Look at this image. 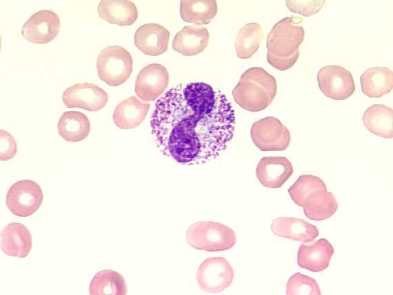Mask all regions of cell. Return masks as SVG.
<instances>
[{
  "mask_svg": "<svg viewBox=\"0 0 393 295\" xmlns=\"http://www.w3.org/2000/svg\"><path fill=\"white\" fill-rule=\"evenodd\" d=\"M362 92L370 98H379L393 88V72L387 67L367 68L360 77Z\"/></svg>",
  "mask_w": 393,
  "mask_h": 295,
  "instance_id": "44dd1931",
  "label": "cell"
},
{
  "mask_svg": "<svg viewBox=\"0 0 393 295\" xmlns=\"http://www.w3.org/2000/svg\"><path fill=\"white\" fill-rule=\"evenodd\" d=\"M250 136L261 151H283L288 148L291 140L287 127L274 116L255 121L250 129Z\"/></svg>",
  "mask_w": 393,
  "mask_h": 295,
  "instance_id": "8992f818",
  "label": "cell"
},
{
  "mask_svg": "<svg viewBox=\"0 0 393 295\" xmlns=\"http://www.w3.org/2000/svg\"><path fill=\"white\" fill-rule=\"evenodd\" d=\"M334 253L332 245L325 238H320L312 244L303 243L297 252L299 267L312 272L326 269Z\"/></svg>",
  "mask_w": 393,
  "mask_h": 295,
  "instance_id": "9a60e30c",
  "label": "cell"
},
{
  "mask_svg": "<svg viewBox=\"0 0 393 295\" xmlns=\"http://www.w3.org/2000/svg\"><path fill=\"white\" fill-rule=\"evenodd\" d=\"M317 81L323 94L334 100L348 99L355 91L352 73L339 65L322 67L317 73Z\"/></svg>",
  "mask_w": 393,
  "mask_h": 295,
  "instance_id": "9c48e42d",
  "label": "cell"
},
{
  "mask_svg": "<svg viewBox=\"0 0 393 295\" xmlns=\"http://www.w3.org/2000/svg\"><path fill=\"white\" fill-rule=\"evenodd\" d=\"M325 1H285L290 11L305 17L318 13L323 7Z\"/></svg>",
  "mask_w": 393,
  "mask_h": 295,
  "instance_id": "f546056e",
  "label": "cell"
},
{
  "mask_svg": "<svg viewBox=\"0 0 393 295\" xmlns=\"http://www.w3.org/2000/svg\"><path fill=\"white\" fill-rule=\"evenodd\" d=\"M285 294L288 295H321V292L315 279L297 272L288 281Z\"/></svg>",
  "mask_w": 393,
  "mask_h": 295,
  "instance_id": "f1b7e54d",
  "label": "cell"
},
{
  "mask_svg": "<svg viewBox=\"0 0 393 295\" xmlns=\"http://www.w3.org/2000/svg\"><path fill=\"white\" fill-rule=\"evenodd\" d=\"M62 99L67 108L97 112L106 105L108 96L105 91L97 85L84 82L68 87L63 92Z\"/></svg>",
  "mask_w": 393,
  "mask_h": 295,
  "instance_id": "8fae6325",
  "label": "cell"
},
{
  "mask_svg": "<svg viewBox=\"0 0 393 295\" xmlns=\"http://www.w3.org/2000/svg\"><path fill=\"white\" fill-rule=\"evenodd\" d=\"M60 27V19L56 12L52 10H41L24 23L21 34L30 43H48L57 36Z\"/></svg>",
  "mask_w": 393,
  "mask_h": 295,
  "instance_id": "30bf717a",
  "label": "cell"
},
{
  "mask_svg": "<svg viewBox=\"0 0 393 295\" xmlns=\"http://www.w3.org/2000/svg\"><path fill=\"white\" fill-rule=\"evenodd\" d=\"M364 126L372 134L384 138L393 137V110L383 104H374L364 112Z\"/></svg>",
  "mask_w": 393,
  "mask_h": 295,
  "instance_id": "cb8c5ba5",
  "label": "cell"
},
{
  "mask_svg": "<svg viewBox=\"0 0 393 295\" xmlns=\"http://www.w3.org/2000/svg\"><path fill=\"white\" fill-rule=\"evenodd\" d=\"M270 227L276 236L299 242L313 241L319 233L314 225L295 217L276 218Z\"/></svg>",
  "mask_w": 393,
  "mask_h": 295,
  "instance_id": "e0dca14e",
  "label": "cell"
},
{
  "mask_svg": "<svg viewBox=\"0 0 393 295\" xmlns=\"http://www.w3.org/2000/svg\"><path fill=\"white\" fill-rule=\"evenodd\" d=\"M299 17H287L276 23L267 37V61L275 69L285 71L299 59V46L305 38V30Z\"/></svg>",
  "mask_w": 393,
  "mask_h": 295,
  "instance_id": "7a4b0ae2",
  "label": "cell"
},
{
  "mask_svg": "<svg viewBox=\"0 0 393 295\" xmlns=\"http://www.w3.org/2000/svg\"><path fill=\"white\" fill-rule=\"evenodd\" d=\"M235 112L221 91L202 81L179 84L155 103L151 133L165 156L182 165L218 157L233 139Z\"/></svg>",
  "mask_w": 393,
  "mask_h": 295,
  "instance_id": "6da1fadb",
  "label": "cell"
},
{
  "mask_svg": "<svg viewBox=\"0 0 393 295\" xmlns=\"http://www.w3.org/2000/svg\"><path fill=\"white\" fill-rule=\"evenodd\" d=\"M234 276L233 268L223 257H211L204 260L196 274L200 288L211 294L219 293L228 288Z\"/></svg>",
  "mask_w": 393,
  "mask_h": 295,
  "instance_id": "ba28073f",
  "label": "cell"
},
{
  "mask_svg": "<svg viewBox=\"0 0 393 295\" xmlns=\"http://www.w3.org/2000/svg\"><path fill=\"white\" fill-rule=\"evenodd\" d=\"M319 190H327L324 181L316 176L303 174L299 176L288 192L293 202L301 207L307 196Z\"/></svg>",
  "mask_w": 393,
  "mask_h": 295,
  "instance_id": "83f0119b",
  "label": "cell"
},
{
  "mask_svg": "<svg viewBox=\"0 0 393 295\" xmlns=\"http://www.w3.org/2000/svg\"><path fill=\"white\" fill-rule=\"evenodd\" d=\"M32 246V235L28 229L20 223H9L1 232V248L8 256L25 258Z\"/></svg>",
  "mask_w": 393,
  "mask_h": 295,
  "instance_id": "2e32d148",
  "label": "cell"
},
{
  "mask_svg": "<svg viewBox=\"0 0 393 295\" xmlns=\"http://www.w3.org/2000/svg\"><path fill=\"white\" fill-rule=\"evenodd\" d=\"M43 199L39 185L32 180H20L9 188L6 203L9 210L14 215L27 217L34 214L40 207Z\"/></svg>",
  "mask_w": 393,
  "mask_h": 295,
  "instance_id": "52a82bcc",
  "label": "cell"
},
{
  "mask_svg": "<svg viewBox=\"0 0 393 295\" xmlns=\"http://www.w3.org/2000/svg\"><path fill=\"white\" fill-rule=\"evenodd\" d=\"M293 166L285 156H264L257 164L256 176L263 186L279 188L292 175Z\"/></svg>",
  "mask_w": 393,
  "mask_h": 295,
  "instance_id": "4fadbf2b",
  "label": "cell"
},
{
  "mask_svg": "<svg viewBox=\"0 0 393 295\" xmlns=\"http://www.w3.org/2000/svg\"><path fill=\"white\" fill-rule=\"evenodd\" d=\"M99 79L110 86H119L126 81L133 70V59L130 52L117 45L103 49L97 60Z\"/></svg>",
  "mask_w": 393,
  "mask_h": 295,
  "instance_id": "5b68a950",
  "label": "cell"
},
{
  "mask_svg": "<svg viewBox=\"0 0 393 295\" xmlns=\"http://www.w3.org/2000/svg\"><path fill=\"white\" fill-rule=\"evenodd\" d=\"M209 32L205 27L185 26L174 36L172 46L184 56H194L202 52L209 42Z\"/></svg>",
  "mask_w": 393,
  "mask_h": 295,
  "instance_id": "ac0fdd59",
  "label": "cell"
},
{
  "mask_svg": "<svg viewBox=\"0 0 393 295\" xmlns=\"http://www.w3.org/2000/svg\"><path fill=\"white\" fill-rule=\"evenodd\" d=\"M128 288L123 277L112 269L98 272L92 278L90 286V295H125Z\"/></svg>",
  "mask_w": 393,
  "mask_h": 295,
  "instance_id": "484cf974",
  "label": "cell"
},
{
  "mask_svg": "<svg viewBox=\"0 0 393 295\" xmlns=\"http://www.w3.org/2000/svg\"><path fill=\"white\" fill-rule=\"evenodd\" d=\"M170 32L164 26L157 23H145L135 32L134 43L143 54L159 56L167 51Z\"/></svg>",
  "mask_w": 393,
  "mask_h": 295,
  "instance_id": "5bb4252c",
  "label": "cell"
},
{
  "mask_svg": "<svg viewBox=\"0 0 393 295\" xmlns=\"http://www.w3.org/2000/svg\"><path fill=\"white\" fill-rule=\"evenodd\" d=\"M276 92L275 77L261 67H252L241 74L232 94L241 108L256 112L272 103Z\"/></svg>",
  "mask_w": 393,
  "mask_h": 295,
  "instance_id": "3957f363",
  "label": "cell"
},
{
  "mask_svg": "<svg viewBox=\"0 0 393 295\" xmlns=\"http://www.w3.org/2000/svg\"><path fill=\"white\" fill-rule=\"evenodd\" d=\"M301 207L307 218L321 221L332 216L336 212L339 204L332 192L319 190L309 194Z\"/></svg>",
  "mask_w": 393,
  "mask_h": 295,
  "instance_id": "7402d4cb",
  "label": "cell"
},
{
  "mask_svg": "<svg viewBox=\"0 0 393 295\" xmlns=\"http://www.w3.org/2000/svg\"><path fill=\"white\" fill-rule=\"evenodd\" d=\"M97 13L101 19L120 26H130L138 18L136 5L129 0H101Z\"/></svg>",
  "mask_w": 393,
  "mask_h": 295,
  "instance_id": "d6986e66",
  "label": "cell"
},
{
  "mask_svg": "<svg viewBox=\"0 0 393 295\" xmlns=\"http://www.w3.org/2000/svg\"><path fill=\"white\" fill-rule=\"evenodd\" d=\"M169 73L161 64L147 65L139 72L135 81V92L144 101L157 99L167 89Z\"/></svg>",
  "mask_w": 393,
  "mask_h": 295,
  "instance_id": "7c38bea8",
  "label": "cell"
},
{
  "mask_svg": "<svg viewBox=\"0 0 393 295\" xmlns=\"http://www.w3.org/2000/svg\"><path fill=\"white\" fill-rule=\"evenodd\" d=\"M17 144L12 135L6 130H0V159L8 161L14 157Z\"/></svg>",
  "mask_w": 393,
  "mask_h": 295,
  "instance_id": "4dcf8cb0",
  "label": "cell"
},
{
  "mask_svg": "<svg viewBox=\"0 0 393 295\" xmlns=\"http://www.w3.org/2000/svg\"><path fill=\"white\" fill-rule=\"evenodd\" d=\"M186 241L194 249L216 252L232 248L236 242V236L234 230L224 224L199 221L188 229Z\"/></svg>",
  "mask_w": 393,
  "mask_h": 295,
  "instance_id": "277c9868",
  "label": "cell"
},
{
  "mask_svg": "<svg viewBox=\"0 0 393 295\" xmlns=\"http://www.w3.org/2000/svg\"><path fill=\"white\" fill-rule=\"evenodd\" d=\"M150 107V103H143L135 96H132L116 106L113 122L121 129L134 128L144 121Z\"/></svg>",
  "mask_w": 393,
  "mask_h": 295,
  "instance_id": "ffe728a7",
  "label": "cell"
},
{
  "mask_svg": "<svg viewBox=\"0 0 393 295\" xmlns=\"http://www.w3.org/2000/svg\"><path fill=\"white\" fill-rule=\"evenodd\" d=\"M264 38L261 26L257 23H248L238 32L234 43L236 55L242 59L251 58L259 50Z\"/></svg>",
  "mask_w": 393,
  "mask_h": 295,
  "instance_id": "4316f807",
  "label": "cell"
},
{
  "mask_svg": "<svg viewBox=\"0 0 393 295\" xmlns=\"http://www.w3.org/2000/svg\"><path fill=\"white\" fill-rule=\"evenodd\" d=\"M90 128V122L87 116L78 111L64 112L57 123L60 136L72 143L84 140L88 136Z\"/></svg>",
  "mask_w": 393,
  "mask_h": 295,
  "instance_id": "603a6c76",
  "label": "cell"
},
{
  "mask_svg": "<svg viewBox=\"0 0 393 295\" xmlns=\"http://www.w3.org/2000/svg\"><path fill=\"white\" fill-rule=\"evenodd\" d=\"M217 10L215 0H182L180 2V15L187 23L208 24L215 17Z\"/></svg>",
  "mask_w": 393,
  "mask_h": 295,
  "instance_id": "d4e9b609",
  "label": "cell"
}]
</instances>
